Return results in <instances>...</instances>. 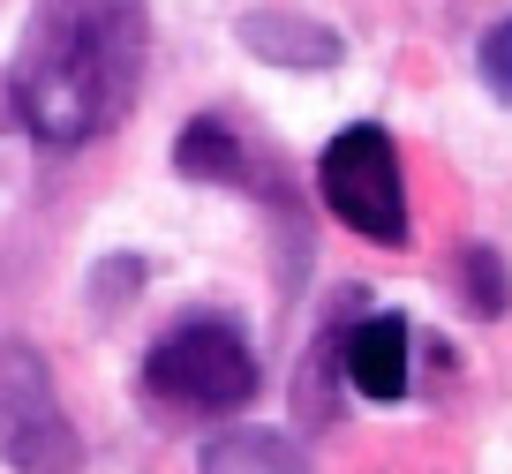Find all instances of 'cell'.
Instances as JSON below:
<instances>
[{
  "instance_id": "cell-1",
  "label": "cell",
  "mask_w": 512,
  "mask_h": 474,
  "mask_svg": "<svg viewBox=\"0 0 512 474\" xmlns=\"http://www.w3.org/2000/svg\"><path fill=\"white\" fill-rule=\"evenodd\" d=\"M151 61L144 0H31V23L8 61V113L53 151L128 121Z\"/></svg>"
},
{
  "instance_id": "cell-2",
  "label": "cell",
  "mask_w": 512,
  "mask_h": 474,
  "mask_svg": "<svg viewBox=\"0 0 512 474\" xmlns=\"http://www.w3.org/2000/svg\"><path fill=\"white\" fill-rule=\"evenodd\" d=\"M256 384H264V369H256L234 316H181L144 354V399L174 414H241Z\"/></svg>"
},
{
  "instance_id": "cell-3",
  "label": "cell",
  "mask_w": 512,
  "mask_h": 474,
  "mask_svg": "<svg viewBox=\"0 0 512 474\" xmlns=\"http://www.w3.org/2000/svg\"><path fill=\"white\" fill-rule=\"evenodd\" d=\"M317 196L339 226H354L377 249H407V181H400V151L377 121H354L324 143L317 158Z\"/></svg>"
},
{
  "instance_id": "cell-4",
  "label": "cell",
  "mask_w": 512,
  "mask_h": 474,
  "mask_svg": "<svg viewBox=\"0 0 512 474\" xmlns=\"http://www.w3.org/2000/svg\"><path fill=\"white\" fill-rule=\"evenodd\" d=\"M0 459L16 474H83V437L31 339H0Z\"/></svg>"
},
{
  "instance_id": "cell-5",
  "label": "cell",
  "mask_w": 512,
  "mask_h": 474,
  "mask_svg": "<svg viewBox=\"0 0 512 474\" xmlns=\"http://www.w3.org/2000/svg\"><path fill=\"white\" fill-rule=\"evenodd\" d=\"M415 332H407L392 309L377 316H354L347 347H339V369H347V384L362 399H377V407H392V399H407V384H415Z\"/></svg>"
},
{
  "instance_id": "cell-6",
  "label": "cell",
  "mask_w": 512,
  "mask_h": 474,
  "mask_svg": "<svg viewBox=\"0 0 512 474\" xmlns=\"http://www.w3.org/2000/svg\"><path fill=\"white\" fill-rule=\"evenodd\" d=\"M174 174H189V181H204V189H249V196H264L272 189V166L241 143V128L234 121H219V113H196L189 128H181V143H174Z\"/></svg>"
},
{
  "instance_id": "cell-7",
  "label": "cell",
  "mask_w": 512,
  "mask_h": 474,
  "mask_svg": "<svg viewBox=\"0 0 512 474\" xmlns=\"http://www.w3.org/2000/svg\"><path fill=\"white\" fill-rule=\"evenodd\" d=\"M234 31H241V46H249L256 61L302 68V76H317V68H339V61H347V38H339L332 23L302 16V8H249Z\"/></svg>"
},
{
  "instance_id": "cell-8",
  "label": "cell",
  "mask_w": 512,
  "mask_h": 474,
  "mask_svg": "<svg viewBox=\"0 0 512 474\" xmlns=\"http://www.w3.org/2000/svg\"><path fill=\"white\" fill-rule=\"evenodd\" d=\"M196 474H309V459L279 429H226V437L204 444Z\"/></svg>"
},
{
  "instance_id": "cell-9",
  "label": "cell",
  "mask_w": 512,
  "mask_h": 474,
  "mask_svg": "<svg viewBox=\"0 0 512 474\" xmlns=\"http://www.w3.org/2000/svg\"><path fill=\"white\" fill-rule=\"evenodd\" d=\"M460 294L475 301V316H505L512 309V271L490 241H467L460 249Z\"/></svg>"
},
{
  "instance_id": "cell-10",
  "label": "cell",
  "mask_w": 512,
  "mask_h": 474,
  "mask_svg": "<svg viewBox=\"0 0 512 474\" xmlns=\"http://www.w3.org/2000/svg\"><path fill=\"white\" fill-rule=\"evenodd\" d=\"M144 286H151V264H144V256H106V264L91 271V286H83V294H91L98 316H113V309H128V301L144 294Z\"/></svg>"
},
{
  "instance_id": "cell-11",
  "label": "cell",
  "mask_w": 512,
  "mask_h": 474,
  "mask_svg": "<svg viewBox=\"0 0 512 474\" xmlns=\"http://www.w3.org/2000/svg\"><path fill=\"white\" fill-rule=\"evenodd\" d=\"M475 68H482V83H490V98H505V106H512V16L482 31V46H475Z\"/></svg>"
},
{
  "instance_id": "cell-12",
  "label": "cell",
  "mask_w": 512,
  "mask_h": 474,
  "mask_svg": "<svg viewBox=\"0 0 512 474\" xmlns=\"http://www.w3.org/2000/svg\"><path fill=\"white\" fill-rule=\"evenodd\" d=\"M8 121H16V113H8V76H0V128H8Z\"/></svg>"
}]
</instances>
